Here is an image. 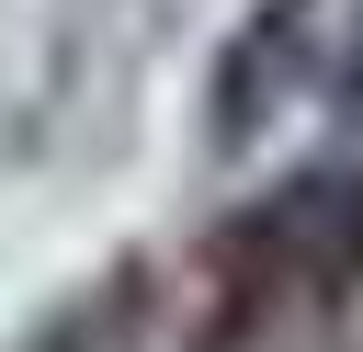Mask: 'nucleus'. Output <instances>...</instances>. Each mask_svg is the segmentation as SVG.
Wrapping results in <instances>:
<instances>
[{"label":"nucleus","instance_id":"nucleus-2","mask_svg":"<svg viewBox=\"0 0 363 352\" xmlns=\"http://www.w3.org/2000/svg\"><path fill=\"white\" fill-rule=\"evenodd\" d=\"M318 0H261L250 23H238V45L216 57V148H250L284 102H295V79H306V57H318Z\"/></svg>","mask_w":363,"mask_h":352},{"label":"nucleus","instance_id":"nucleus-1","mask_svg":"<svg viewBox=\"0 0 363 352\" xmlns=\"http://www.w3.org/2000/svg\"><path fill=\"white\" fill-rule=\"evenodd\" d=\"M216 273L227 295H352L363 273V182L352 170H306L284 193H261L250 216L216 227Z\"/></svg>","mask_w":363,"mask_h":352}]
</instances>
